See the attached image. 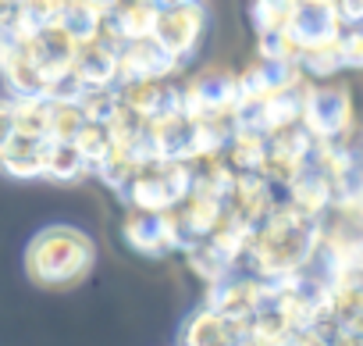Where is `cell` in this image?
<instances>
[{"label": "cell", "instance_id": "6da1fadb", "mask_svg": "<svg viewBox=\"0 0 363 346\" xmlns=\"http://www.w3.org/2000/svg\"><path fill=\"white\" fill-rule=\"evenodd\" d=\"M320 236H324V218H310L292 204L278 200V207L253 229V243L232 271H246L260 279L306 271L317 261Z\"/></svg>", "mask_w": 363, "mask_h": 346}, {"label": "cell", "instance_id": "7a4b0ae2", "mask_svg": "<svg viewBox=\"0 0 363 346\" xmlns=\"http://www.w3.org/2000/svg\"><path fill=\"white\" fill-rule=\"evenodd\" d=\"M96 264V243L75 225H47L26 247V275L36 286L65 289L82 282Z\"/></svg>", "mask_w": 363, "mask_h": 346}, {"label": "cell", "instance_id": "3957f363", "mask_svg": "<svg viewBox=\"0 0 363 346\" xmlns=\"http://www.w3.org/2000/svg\"><path fill=\"white\" fill-rule=\"evenodd\" d=\"M193 190V164L189 161H171V157H146L132 179L125 183L121 197L135 211L164 215L171 211L182 197Z\"/></svg>", "mask_w": 363, "mask_h": 346}, {"label": "cell", "instance_id": "277c9868", "mask_svg": "<svg viewBox=\"0 0 363 346\" xmlns=\"http://www.w3.org/2000/svg\"><path fill=\"white\" fill-rule=\"evenodd\" d=\"M299 125H303L313 139H338V136L352 132V125H356V107H352L349 86L328 82V79H324V82H306Z\"/></svg>", "mask_w": 363, "mask_h": 346}, {"label": "cell", "instance_id": "5b68a950", "mask_svg": "<svg viewBox=\"0 0 363 346\" xmlns=\"http://www.w3.org/2000/svg\"><path fill=\"white\" fill-rule=\"evenodd\" d=\"M207 33V8L200 4V0H193V4H174V8H160L157 11V22H153V40L186 68L189 58L196 54L200 40Z\"/></svg>", "mask_w": 363, "mask_h": 346}, {"label": "cell", "instance_id": "8992f818", "mask_svg": "<svg viewBox=\"0 0 363 346\" xmlns=\"http://www.w3.org/2000/svg\"><path fill=\"white\" fill-rule=\"evenodd\" d=\"M313 146H317V139H313L299 121H296V125H285V129H278V132H271V136H267V157H264V164H260V175H264L274 190L285 193V186L313 161Z\"/></svg>", "mask_w": 363, "mask_h": 346}, {"label": "cell", "instance_id": "52a82bcc", "mask_svg": "<svg viewBox=\"0 0 363 346\" xmlns=\"http://www.w3.org/2000/svg\"><path fill=\"white\" fill-rule=\"evenodd\" d=\"M274 293V282L271 279H260V275H246V271H228L225 279L211 282L207 286V307H214L218 314L246 325Z\"/></svg>", "mask_w": 363, "mask_h": 346}, {"label": "cell", "instance_id": "ba28073f", "mask_svg": "<svg viewBox=\"0 0 363 346\" xmlns=\"http://www.w3.org/2000/svg\"><path fill=\"white\" fill-rule=\"evenodd\" d=\"M182 93V111L189 118H207V114H235L239 107V75L225 68H207L178 86Z\"/></svg>", "mask_w": 363, "mask_h": 346}, {"label": "cell", "instance_id": "9c48e42d", "mask_svg": "<svg viewBox=\"0 0 363 346\" xmlns=\"http://www.w3.org/2000/svg\"><path fill=\"white\" fill-rule=\"evenodd\" d=\"M121 36L104 22L100 33L93 40H82L72 61V72L82 79L86 90H100V86H118V50H121Z\"/></svg>", "mask_w": 363, "mask_h": 346}, {"label": "cell", "instance_id": "30bf717a", "mask_svg": "<svg viewBox=\"0 0 363 346\" xmlns=\"http://www.w3.org/2000/svg\"><path fill=\"white\" fill-rule=\"evenodd\" d=\"M285 33L292 36V43H296L299 50H310V47L335 43L338 33H342V22H338V15H335L331 0H292Z\"/></svg>", "mask_w": 363, "mask_h": 346}, {"label": "cell", "instance_id": "8fae6325", "mask_svg": "<svg viewBox=\"0 0 363 346\" xmlns=\"http://www.w3.org/2000/svg\"><path fill=\"white\" fill-rule=\"evenodd\" d=\"M178 72H182V65L153 36L125 40L121 50H118V82H128V79H174Z\"/></svg>", "mask_w": 363, "mask_h": 346}, {"label": "cell", "instance_id": "7c38bea8", "mask_svg": "<svg viewBox=\"0 0 363 346\" xmlns=\"http://www.w3.org/2000/svg\"><path fill=\"white\" fill-rule=\"evenodd\" d=\"M310 82L296 61H271V58H257L253 65H246L239 72V100H267L278 97L292 86Z\"/></svg>", "mask_w": 363, "mask_h": 346}, {"label": "cell", "instance_id": "4fadbf2b", "mask_svg": "<svg viewBox=\"0 0 363 346\" xmlns=\"http://www.w3.org/2000/svg\"><path fill=\"white\" fill-rule=\"evenodd\" d=\"M26 50H29V58L36 61L43 82H50V79L72 72V61H75L79 40L57 22V26H43V29H36V33L26 40Z\"/></svg>", "mask_w": 363, "mask_h": 346}, {"label": "cell", "instance_id": "5bb4252c", "mask_svg": "<svg viewBox=\"0 0 363 346\" xmlns=\"http://www.w3.org/2000/svg\"><path fill=\"white\" fill-rule=\"evenodd\" d=\"M278 200H281V190H274L260 171H239L232 190H228V197H225L228 211L239 215L250 225H260L278 207Z\"/></svg>", "mask_w": 363, "mask_h": 346}, {"label": "cell", "instance_id": "9a60e30c", "mask_svg": "<svg viewBox=\"0 0 363 346\" xmlns=\"http://www.w3.org/2000/svg\"><path fill=\"white\" fill-rule=\"evenodd\" d=\"M0 79H4L11 97H43V86H47L26 43L11 36L8 29L0 33Z\"/></svg>", "mask_w": 363, "mask_h": 346}, {"label": "cell", "instance_id": "2e32d148", "mask_svg": "<svg viewBox=\"0 0 363 346\" xmlns=\"http://www.w3.org/2000/svg\"><path fill=\"white\" fill-rule=\"evenodd\" d=\"M118 100L128 111H135L139 118H146V121L182 107L178 82H171V79H128V82H118Z\"/></svg>", "mask_w": 363, "mask_h": 346}, {"label": "cell", "instance_id": "e0dca14e", "mask_svg": "<svg viewBox=\"0 0 363 346\" xmlns=\"http://www.w3.org/2000/svg\"><path fill=\"white\" fill-rule=\"evenodd\" d=\"M146 146L150 157H171V161H189L193 157V118L186 111H167L160 118L146 121Z\"/></svg>", "mask_w": 363, "mask_h": 346}, {"label": "cell", "instance_id": "ac0fdd59", "mask_svg": "<svg viewBox=\"0 0 363 346\" xmlns=\"http://www.w3.org/2000/svg\"><path fill=\"white\" fill-rule=\"evenodd\" d=\"M281 200L292 204L296 211L310 215V218H324V215L335 207V186H331V179H328V171L310 161L299 175L285 186V197H281Z\"/></svg>", "mask_w": 363, "mask_h": 346}, {"label": "cell", "instance_id": "d6986e66", "mask_svg": "<svg viewBox=\"0 0 363 346\" xmlns=\"http://www.w3.org/2000/svg\"><path fill=\"white\" fill-rule=\"evenodd\" d=\"M242 339V325L218 314L214 307H196L178 332V346H235Z\"/></svg>", "mask_w": 363, "mask_h": 346}, {"label": "cell", "instance_id": "ffe728a7", "mask_svg": "<svg viewBox=\"0 0 363 346\" xmlns=\"http://www.w3.org/2000/svg\"><path fill=\"white\" fill-rule=\"evenodd\" d=\"M47 146L50 139H36V136H18L11 132L0 143V171L11 179H43L47 171Z\"/></svg>", "mask_w": 363, "mask_h": 346}, {"label": "cell", "instance_id": "44dd1931", "mask_svg": "<svg viewBox=\"0 0 363 346\" xmlns=\"http://www.w3.org/2000/svg\"><path fill=\"white\" fill-rule=\"evenodd\" d=\"M225 197H218V193H207V190H189L186 197H182L171 211H174V218H178V225L186 229V236L196 243V239H203V236H211L214 232V225L221 222V215H225Z\"/></svg>", "mask_w": 363, "mask_h": 346}, {"label": "cell", "instance_id": "7402d4cb", "mask_svg": "<svg viewBox=\"0 0 363 346\" xmlns=\"http://www.w3.org/2000/svg\"><path fill=\"white\" fill-rule=\"evenodd\" d=\"M121 236H125V243H128L135 254H143V257H164V254H171L164 215H150V211H135V207H132V211L125 215Z\"/></svg>", "mask_w": 363, "mask_h": 346}, {"label": "cell", "instance_id": "603a6c76", "mask_svg": "<svg viewBox=\"0 0 363 346\" xmlns=\"http://www.w3.org/2000/svg\"><path fill=\"white\" fill-rule=\"evenodd\" d=\"M157 11H160L157 0H114V4L107 8V18L104 22L121 40H139V36H150L153 33Z\"/></svg>", "mask_w": 363, "mask_h": 346}, {"label": "cell", "instance_id": "cb8c5ba5", "mask_svg": "<svg viewBox=\"0 0 363 346\" xmlns=\"http://www.w3.org/2000/svg\"><path fill=\"white\" fill-rule=\"evenodd\" d=\"M253 229H257V225L242 222L239 215H232V211L225 207L221 222H218V225H214V232H211V236H203V239H211V243H214V247L225 254V261L235 268V264L246 257L250 243H253Z\"/></svg>", "mask_w": 363, "mask_h": 346}, {"label": "cell", "instance_id": "d4e9b609", "mask_svg": "<svg viewBox=\"0 0 363 346\" xmlns=\"http://www.w3.org/2000/svg\"><path fill=\"white\" fill-rule=\"evenodd\" d=\"M86 175H93V168H89V161L79 153V146H75V143H54V139H50L43 179L61 183V186H72V183H82Z\"/></svg>", "mask_w": 363, "mask_h": 346}, {"label": "cell", "instance_id": "484cf974", "mask_svg": "<svg viewBox=\"0 0 363 346\" xmlns=\"http://www.w3.org/2000/svg\"><path fill=\"white\" fill-rule=\"evenodd\" d=\"M221 153L235 171H260V164L267 157V136L257 129H235Z\"/></svg>", "mask_w": 363, "mask_h": 346}, {"label": "cell", "instance_id": "4316f807", "mask_svg": "<svg viewBox=\"0 0 363 346\" xmlns=\"http://www.w3.org/2000/svg\"><path fill=\"white\" fill-rule=\"evenodd\" d=\"M104 18H107V8L100 4V0H68L61 26L82 43V40H93L100 33Z\"/></svg>", "mask_w": 363, "mask_h": 346}, {"label": "cell", "instance_id": "83f0119b", "mask_svg": "<svg viewBox=\"0 0 363 346\" xmlns=\"http://www.w3.org/2000/svg\"><path fill=\"white\" fill-rule=\"evenodd\" d=\"M186 264H189V271H193L196 279H203L207 286L218 282V279H225V275L232 271V264L225 261V254H221L211 239H196V243L186 250Z\"/></svg>", "mask_w": 363, "mask_h": 346}, {"label": "cell", "instance_id": "f1b7e54d", "mask_svg": "<svg viewBox=\"0 0 363 346\" xmlns=\"http://www.w3.org/2000/svg\"><path fill=\"white\" fill-rule=\"evenodd\" d=\"M143 164V157L139 153H132V150H121V146H111L107 150V157L93 168V175L104 183V186H111V190H125V183L132 179V171Z\"/></svg>", "mask_w": 363, "mask_h": 346}, {"label": "cell", "instance_id": "f546056e", "mask_svg": "<svg viewBox=\"0 0 363 346\" xmlns=\"http://www.w3.org/2000/svg\"><path fill=\"white\" fill-rule=\"evenodd\" d=\"M299 72L310 79V82H324V79H335L342 68V54H338V40L335 43H324V47H310V50H299Z\"/></svg>", "mask_w": 363, "mask_h": 346}, {"label": "cell", "instance_id": "4dcf8cb0", "mask_svg": "<svg viewBox=\"0 0 363 346\" xmlns=\"http://www.w3.org/2000/svg\"><path fill=\"white\" fill-rule=\"evenodd\" d=\"M11 100H15V132H18V136L47 139L50 100H47V97H11Z\"/></svg>", "mask_w": 363, "mask_h": 346}, {"label": "cell", "instance_id": "1f68e13d", "mask_svg": "<svg viewBox=\"0 0 363 346\" xmlns=\"http://www.w3.org/2000/svg\"><path fill=\"white\" fill-rule=\"evenodd\" d=\"M86 125L82 107L68 104V100H50V114H47V139L54 143H72L79 136V129Z\"/></svg>", "mask_w": 363, "mask_h": 346}, {"label": "cell", "instance_id": "d6a6232c", "mask_svg": "<svg viewBox=\"0 0 363 346\" xmlns=\"http://www.w3.org/2000/svg\"><path fill=\"white\" fill-rule=\"evenodd\" d=\"M292 11V0H250V22L257 33H278L285 29Z\"/></svg>", "mask_w": 363, "mask_h": 346}, {"label": "cell", "instance_id": "836d02e7", "mask_svg": "<svg viewBox=\"0 0 363 346\" xmlns=\"http://www.w3.org/2000/svg\"><path fill=\"white\" fill-rule=\"evenodd\" d=\"M75 146H79V153L89 161V168H96L104 157H107V150H111V136H107V125H100V121H86L82 129H79V136L72 139Z\"/></svg>", "mask_w": 363, "mask_h": 346}, {"label": "cell", "instance_id": "e575fe53", "mask_svg": "<svg viewBox=\"0 0 363 346\" xmlns=\"http://www.w3.org/2000/svg\"><path fill=\"white\" fill-rule=\"evenodd\" d=\"M118 104H121V100H118V86L86 90V93H82V100H79L82 118H86V121H100V125H107V118L114 114V107H118Z\"/></svg>", "mask_w": 363, "mask_h": 346}, {"label": "cell", "instance_id": "d590c367", "mask_svg": "<svg viewBox=\"0 0 363 346\" xmlns=\"http://www.w3.org/2000/svg\"><path fill=\"white\" fill-rule=\"evenodd\" d=\"M65 4L68 0H22V22L29 29H43V26H57L65 18Z\"/></svg>", "mask_w": 363, "mask_h": 346}, {"label": "cell", "instance_id": "8d00e7d4", "mask_svg": "<svg viewBox=\"0 0 363 346\" xmlns=\"http://www.w3.org/2000/svg\"><path fill=\"white\" fill-rule=\"evenodd\" d=\"M257 58L296 61V65H299V47L292 43V36H289L285 29H278V33H257Z\"/></svg>", "mask_w": 363, "mask_h": 346}, {"label": "cell", "instance_id": "74e56055", "mask_svg": "<svg viewBox=\"0 0 363 346\" xmlns=\"http://www.w3.org/2000/svg\"><path fill=\"white\" fill-rule=\"evenodd\" d=\"M338 54H342V68L363 72V26H345L338 33Z\"/></svg>", "mask_w": 363, "mask_h": 346}, {"label": "cell", "instance_id": "f35d334b", "mask_svg": "<svg viewBox=\"0 0 363 346\" xmlns=\"http://www.w3.org/2000/svg\"><path fill=\"white\" fill-rule=\"evenodd\" d=\"M331 4H335V15H338L342 29L345 26H363V0H331Z\"/></svg>", "mask_w": 363, "mask_h": 346}, {"label": "cell", "instance_id": "ab89813d", "mask_svg": "<svg viewBox=\"0 0 363 346\" xmlns=\"http://www.w3.org/2000/svg\"><path fill=\"white\" fill-rule=\"evenodd\" d=\"M289 346H331V339L320 332V328H296L292 332V339H289Z\"/></svg>", "mask_w": 363, "mask_h": 346}, {"label": "cell", "instance_id": "60d3db41", "mask_svg": "<svg viewBox=\"0 0 363 346\" xmlns=\"http://www.w3.org/2000/svg\"><path fill=\"white\" fill-rule=\"evenodd\" d=\"M15 132V100L11 97H0V143Z\"/></svg>", "mask_w": 363, "mask_h": 346}, {"label": "cell", "instance_id": "b9f144b4", "mask_svg": "<svg viewBox=\"0 0 363 346\" xmlns=\"http://www.w3.org/2000/svg\"><path fill=\"white\" fill-rule=\"evenodd\" d=\"M22 15V0H0V33L11 29Z\"/></svg>", "mask_w": 363, "mask_h": 346}, {"label": "cell", "instance_id": "7bdbcfd3", "mask_svg": "<svg viewBox=\"0 0 363 346\" xmlns=\"http://www.w3.org/2000/svg\"><path fill=\"white\" fill-rule=\"evenodd\" d=\"M328 339L331 346H363V332H352V328H335Z\"/></svg>", "mask_w": 363, "mask_h": 346}, {"label": "cell", "instance_id": "ee69618b", "mask_svg": "<svg viewBox=\"0 0 363 346\" xmlns=\"http://www.w3.org/2000/svg\"><path fill=\"white\" fill-rule=\"evenodd\" d=\"M160 8H174V4H193V0H157Z\"/></svg>", "mask_w": 363, "mask_h": 346}, {"label": "cell", "instance_id": "f6af8a7d", "mask_svg": "<svg viewBox=\"0 0 363 346\" xmlns=\"http://www.w3.org/2000/svg\"><path fill=\"white\" fill-rule=\"evenodd\" d=\"M235 346H257V342H250V339H246V335H242V339H239V342H235Z\"/></svg>", "mask_w": 363, "mask_h": 346}, {"label": "cell", "instance_id": "bcb514c9", "mask_svg": "<svg viewBox=\"0 0 363 346\" xmlns=\"http://www.w3.org/2000/svg\"><path fill=\"white\" fill-rule=\"evenodd\" d=\"M100 4H104V8H111V4H114V0H100Z\"/></svg>", "mask_w": 363, "mask_h": 346}]
</instances>
